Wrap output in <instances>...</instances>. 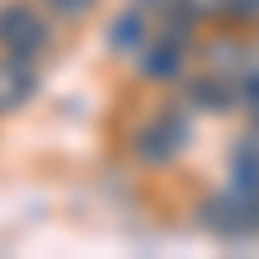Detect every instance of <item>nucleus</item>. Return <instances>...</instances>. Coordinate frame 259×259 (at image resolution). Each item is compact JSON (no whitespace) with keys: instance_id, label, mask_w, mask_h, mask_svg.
<instances>
[{"instance_id":"1","label":"nucleus","mask_w":259,"mask_h":259,"mask_svg":"<svg viewBox=\"0 0 259 259\" xmlns=\"http://www.w3.org/2000/svg\"><path fill=\"white\" fill-rule=\"evenodd\" d=\"M0 52L47 62L52 26H47V16L36 11V0H6V6H0Z\"/></svg>"},{"instance_id":"2","label":"nucleus","mask_w":259,"mask_h":259,"mask_svg":"<svg viewBox=\"0 0 259 259\" xmlns=\"http://www.w3.org/2000/svg\"><path fill=\"white\" fill-rule=\"evenodd\" d=\"M130 150L140 166H171L187 150V114H150L130 130Z\"/></svg>"},{"instance_id":"3","label":"nucleus","mask_w":259,"mask_h":259,"mask_svg":"<svg viewBox=\"0 0 259 259\" xmlns=\"http://www.w3.org/2000/svg\"><path fill=\"white\" fill-rule=\"evenodd\" d=\"M41 89V73L31 57H16V52H0V114H16L26 109Z\"/></svg>"},{"instance_id":"4","label":"nucleus","mask_w":259,"mask_h":259,"mask_svg":"<svg viewBox=\"0 0 259 259\" xmlns=\"http://www.w3.org/2000/svg\"><path fill=\"white\" fill-rule=\"evenodd\" d=\"M187 52H192V47H187L182 36H166V31H161V36L145 41V52H140V73H145L150 83H177V78L187 73Z\"/></svg>"},{"instance_id":"5","label":"nucleus","mask_w":259,"mask_h":259,"mask_svg":"<svg viewBox=\"0 0 259 259\" xmlns=\"http://www.w3.org/2000/svg\"><path fill=\"white\" fill-rule=\"evenodd\" d=\"M145 41H150V11L145 6H130V11H119L114 16V26H109V47L124 57H140L145 52Z\"/></svg>"},{"instance_id":"6","label":"nucleus","mask_w":259,"mask_h":259,"mask_svg":"<svg viewBox=\"0 0 259 259\" xmlns=\"http://www.w3.org/2000/svg\"><path fill=\"white\" fill-rule=\"evenodd\" d=\"M187 99L197 104V109H207V114H223V109L239 104V83L223 78V73H207V78H197V83L187 89Z\"/></svg>"},{"instance_id":"7","label":"nucleus","mask_w":259,"mask_h":259,"mask_svg":"<svg viewBox=\"0 0 259 259\" xmlns=\"http://www.w3.org/2000/svg\"><path fill=\"white\" fill-rule=\"evenodd\" d=\"M41 6H47L57 21H83V16L99 6V0H41Z\"/></svg>"},{"instance_id":"8","label":"nucleus","mask_w":259,"mask_h":259,"mask_svg":"<svg viewBox=\"0 0 259 259\" xmlns=\"http://www.w3.org/2000/svg\"><path fill=\"white\" fill-rule=\"evenodd\" d=\"M223 16L228 21H259V0H228Z\"/></svg>"},{"instance_id":"9","label":"nucleus","mask_w":259,"mask_h":259,"mask_svg":"<svg viewBox=\"0 0 259 259\" xmlns=\"http://www.w3.org/2000/svg\"><path fill=\"white\" fill-rule=\"evenodd\" d=\"M135 6H145L150 16H166V11H177V6H187V0H135Z\"/></svg>"},{"instance_id":"10","label":"nucleus","mask_w":259,"mask_h":259,"mask_svg":"<svg viewBox=\"0 0 259 259\" xmlns=\"http://www.w3.org/2000/svg\"><path fill=\"white\" fill-rule=\"evenodd\" d=\"M187 6L197 11V16H223V6H228V0H187Z\"/></svg>"}]
</instances>
